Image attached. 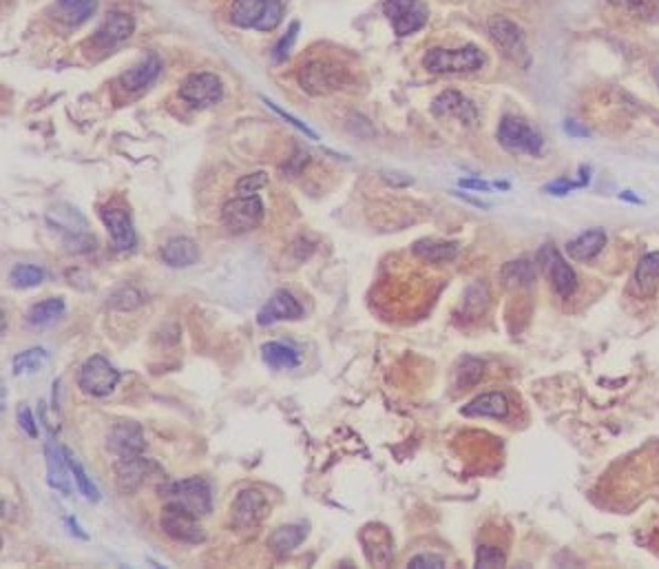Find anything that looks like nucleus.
<instances>
[{"instance_id": "4c0bfd02", "label": "nucleus", "mask_w": 659, "mask_h": 569, "mask_svg": "<svg viewBox=\"0 0 659 569\" xmlns=\"http://www.w3.org/2000/svg\"><path fill=\"white\" fill-rule=\"evenodd\" d=\"M609 3L627 9L639 21H659V0H609Z\"/></svg>"}, {"instance_id": "ddd939ff", "label": "nucleus", "mask_w": 659, "mask_h": 569, "mask_svg": "<svg viewBox=\"0 0 659 569\" xmlns=\"http://www.w3.org/2000/svg\"><path fill=\"white\" fill-rule=\"evenodd\" d=\"M538 264L542 266L544 272H547L549 280H551V284H553V289H556V293L560 295V298L567 299L576 293V289H577L576 271L567 264V260L556 251V248L542 246V251H540V255H538Z\"/></svg>"}, {"instance_id": "9b49d317", "label": "nucleus", "mask_w": 659, "mask_h": 569, "mask_svg": "<svg viewBox=\"0 0 659 569\" xmlns=\"http://www.w3.org/2000/svg\"><path fill=\"white\" fill-rule=\"evenodd\" d=\"M383 13L390 18L396 36H409L427 22V7L420 0H385Z\"/></svg>"}, {"instance_id": "aec40b11", "label": "nucleus", "mask_w": 659, "mask_h": 569, "mask_svg": "<svg viewBox=\"0 0 659 569\" xmlns=\"http://www.w3.org/2000/svg\"><path fill=\"white\" fill-rule=\"evenodd\" d=\"M361 543L365 547V556L372 565H390L391 554H394V545H391V537L388 529L379 523H370L363 528Z\"/></svg>"}, {"instance_id": "f8f14e48", "label": "nucleus", "mask_w": 659, "mask_h": 569, "mask_svg": "<svg viewBox=\"0 0 659 569\" xmlns=\"http://www.w3.org/2000/svg\"><path fill=\"white\" fill-rule=\"evenodd\" d=\"M160 528L166 537H171L173 540H180V543H189V545H198L202 543L204 532L202 528L198 525V519L189 511H184L181 508H175V505L164 503L160 514Z\"/></svg>"}, {"instance_id": "39448f33", "label": "nucleus", "mask_w": 659, "mask_h": 569, "mask_svg": "<svg viewBox=\"0 0 659 569\" xmlns=\"http://www.w3.org/2000/svg\"><path fill=\"white\" fill-rule=\"evenodd\" d=\"M487 31H489V38L496 45V49L505 58H509L511 62L523 67V69H527L529 62H532V56H529L524 31L514 21H509L505 16H494L487 22Z\"/></svg>"}, {"instance_id": "c03bdc74", "label": "nucleus", "mask_w": 659, "mask_h": 569, "mask_svg": "<svg viewBox=\"0 0 659 569\" xmlns=\"http://www.w3.org/2000/svg\"><path fill=\"white\" fill-rule=\"evenodd\" d=\"M16 417H18V425H21V428H22V430H25V434H27V437H31V439H38V434H40V432H38V425H36V421H33V414H31V410H30V408H27V405H25V404H21V405H18V410H16Z\"/></svg>"}, {"instance_id": "603ef678", "label": "nucleus", "mask_w": 659, "mask_h": 569, "mask_svg": "<svg viewBox=\"0 0 659 569\" xmlns=\"http://www.w3.org/2000/svg\"><path fill=\"white\" fill-rule=\"evenodd\" d=\"M655 80H657V84H659V67L655 69Z\"/></svg>"}, {"instance_id": "9d476101", "label": "nucleus", "mask_w": 659, "mask_h": 569, "mask_svg": "<svg viewBox=\"0 0 659 569\" xmlns=\"http://www.w3.org/2000/svg\"><path fill=\"white\" fill-rule=\"evenodd\" d=\"M116 472L118 487L124 494H133V492L140 490L145 483H149L155 475H162V467L157 466L151 458L140 457V454H133V457H120L113 466Z\"/></svg>"}, {"instance_id": "7ed1b4c3", "label": "nucleus", "mask_w": 659, "mask_h": 569, "mask_svg": "<svg viewBox=\"0 0 659 569\" xmlns=\"http://www.w3.org/2000/svg\"><path fill=\"white\" fill-rule=\"evenodd\" d=\"M485 65V54L474 45L461 49H429L423 56V67L429 74H474Z\"/></svg>"}, {"instance_id": "8fccbe9b", "label": "nucleus", "mask_w": 659, "mask_h": 569, "mask_svg": "<svg viewBox=\"0 0 659 569\" xmlns=\"http://www.w3.org/2000/svg\"><path fill=\"white\" fill-rule=\"evenodd\" d=\"M66 525H69V528H71V532H74L75 534V537H80V538H84V540H87L89 537H87V534H84L83 532V528H80V525H75V519H74V516H69V519H66Z\"/></svg>"}, {"instance_id": "de8ad7c7", "label": "nucleus", "mask_w": 659, "mask_h": 569, "mask_svg": "<svg viewBox=\"0 0 659 569\" xmlns=\"http://www.w3.org/2000/svg\"><path fill=\"white\" fill-rule=\"evenodd\" d=\"M462 189H474V191H489V184L485 180H474V178H462L461 180Z\"/></svg>"}, {"instance_id": "c756f323", "label": "nucleus", "mask_w": 659, "mask_h": 569, "mask_svg": "<svg viewBox=\"0 0 659 569\" xmlns=\"http://www.w3.org/2000/svg\"><path fill=\"white\" fill-rule=\"evenodd\" d=\"M261 357L275 370H284V368H297L301 363V355L294 346L281 342H268L261 346Z\"/></svg>"}, {"instance_id": "c9c22d12", "label": "nucleus", "mask_w": 659, "mask_h": 569, "mask_svg": "<svg viewBox=\"0 0 659 569\" xmlns=\"http://www.w3.org/2000/svg\"><path fill=\"white\" fill-rule=\"evenodd\" d=\"M47 272L36 264H18L13 266L9 272V280L16 289H33V286H40L45 281Z\"/></svg>"}, {"instance_id": "f3484780", "label": "nucleus", "mask_w": 659, "mask_h": 569, "mask_svg": "<svg viewBox=\"0 0 659 569\" xmlns=\"http://www.w3.org/2000/svg\"><path fill=\"white\" fill-rule=\"evenodd\" d=\"M343 71L330 62H310L299 71V84L308 93H328L341 87Z\"/></svg>"}, {"instance_id": "a19ab883", "label": "nucleus", "mask_w": 659, "mask_h": 569, "mask_svg": "<svg viewBox=\"0 0 659 569\" xmlns=\"http://www.w3.org/2000/svg\"><path fill=\"white\" fill-rule=\"evenodd\" d=\"M266 182H268V175H266L264 171L243 175V178L237 182V195H257L259 193V189H264Z\"/></svg>"}, {"instance_id": "1a4fd4ad", "label": "nucleus", "mask_w": 659, "mask_h": 569, "mask_svg": "<svg viewBox=\"0 0 659 569\" xmlns=\"http://www.w3.org/2000/svg\"><path fill=\"white\" fill-rule=\"evenodd\" d=\"M180 95L184 102H189L195 109H206L217 104L224 95V84L219 76L210 74V71H198L190 74L189 78L181 83Z\"/></svg>"}, {"instance_id": "20e7f679", "label": "nucleus", "mask_w": 659, "mask_h": 569, "mask_svg": "<svg viewBox=\"0 0 659 569\" xmlns=\"http://www.w3.org/2000/svg\"><path fill=\"white\" fill-rule=\"evenodd\" d=\"M47 219H49L51 227L58 228V233L65 237L66 246L71 251L89 253L95 248V237L91 236L87 219L80 215V210L69 207V204H60V207L49 210Z\"/></svg>"}, {"instance_id": "7c9ffc66", "label": "nucleus", "mask_w": 659, "mask_h": 569, "mask_svg": "<svg viewBox=\"0 0 659 569\" xmlns=\"http://www.w3.org/2000/svg\"><path fill=\"white\" fill-rule=\"evenodd\" d=\"M414 255H418L420 260L432 262V264H445L456 257L458 246L453 242H438V240H418L412 246Z\"/></svg>"}, {"instance_id": "a18cd8bd", "label": "nucleus", "mask_w": 659, "mask_h": 569, "mask_svg": "<svg viewBox=\"0 0 659 569\" xmlns=\"http://www.w3.org/2000/svg\"><path fill=\"white\" fill-rule=\"evenodd\" d=\"M408 567L412 569H427V567H445V561L441 556H434V554H420V556H414L412 561L408 563Z\"/></svg>"}, {"instance_id": "ea45409f", "label": "nucleus", "mask_w": 659, "mask_h": 569, "mask_svg": "<svg viewBox=\"0 0 659 569\" xmlns=\"http://www.w3.org/2000/svg\"><path fill=\"white\" fill-rule=\"evenodd\" d=\"M507 563V556H505L503 549L498 547H489V545H482L476 552V567H503Z\"/></svg>"}, {"instance_id": "393cba45", "label": "nucleus", "mask_w": 659, "mask_h": 569, "mask_svg": "<svg viewBox=\"0 0 659 569\" xmlns=\"http://www.w3.org/2000/svg\"><path fill=\"white\" fill-rule=\"evenodd\" d=\"M162 260L171 269H186L199 260V248L190 237H173L162 246Z\"/></svg>"}, {"instance_id": "b1692460", "label": "nucleus", "mask_w": 659, "mask_h": 569, "mask_svg": "<svg viewBox=\"0 0 659 569\" xmlns=\"http://www.w3.org/2000/svg\"><path fill=\"white\" fill-rule=\"evenodd\" d=\"M461 413L465 417L505 419L509 414V399L503 392H485V395H479L476 399H471Z\"/></svg>"}, {"instance_id": "bb28decb", "label": "nucleus", "mask_w": 659, "mask_h": 569, "mask_svg": "<svg viewBox=\"0 0 659 569\" xmlns=\"http://www.w3.org/2000/svg\"><path fill=\"white\" fill-rule=\"evenodd\" d=\"M65 299L60 298H49L45 301H38L27 310V326L30 328H47L51 324H56L65 315Z\"/></svg>"}, {"instance_id": "cd10ccee", "label": "nucleus", "mask_w": 659, "mask_h": 569, "mask_svg": "<svg viewBox=\"0 0 659 569\" xmlns=\"http://www.w3.org/2000/svg\"><path fill=\"white\" fill-rule=\"evenodd\" d=\"M305 537H308V528L305 525H281L268 538V547L275 554H279V556H284V554H290L293 549H297L305 540Z\"/></svg>"}, {"instance_id": "5701e85b", "label": "nucleus", "mask_w": 659, "mask_h": 569, "mask_svg": "<svg viewBox=\"0 0 659 569\" xmlns=\"http://www.w3.org/2000/svg\"><path fill=\"white\" fill-rule=\"evenodd\" d=\"M133 30H136V22H133L131 16H127V13H109L107 21H104V25L100 27L98 33H95L93 42L98 47H104V49H109V47H116L120 45V42L128 40V38L133 36Z\"/></svg>"}, {"instance_id": "2f4dec72", "label": "nucleus", "mask_w": 659, "mask_h": 569, "mask_svg": "<svg viewBox=\"0 0 659 569\" xmlns=\"http://www.w3.org/2000/svg\"><path fill=\"white\" fill-rule=\"evenodd\" d=\"M60 18L69 25H80L98 9V0H56Z\"/></svg>"}, {"instance_id": "09e8293b", "label": "nucleus", "mask_w": 659, "mask_h": 569, "mask_svg": "<svg viewBox=\"0 0 659 569\" xmlns=\"http://www.w3.org/2000/svg\"><path fill=\"white\" fill-rule=\"evenodd\" d=\"M565 131L569 133V136H573V138H586V136H589V131H586V129H582L580 124L573 122V120H567L565 122Z\"/></svg>"}, {"instance_id": "473e14b6", "label": "nucleus", "mask_w": 659, "mask_h": 569, "mask_svg": "<svg viewBox=\"0 0 659 569\" xmlns=\"http://www.w3.org/2000/svg\"><path fill=\"white\" fill-rule=\"evenodd\" d=\"M66 452V461H69V467H71V476H74L75 485H78V492L80 494L84 496V499L91 501V503H98L100 501V490L95 487V483L89 479V475L84 472L83 463H80V458L75 457L74 452H71L69 448H65Z\"/></svg>"}, {"instance_id": "6ab92c4d", "label": "nucleus", "mask_w": 659, "mask_h": 569, "mask_svg": "<svg viewBox=\"0 0 659 569\" xmlns=\"http://www.w3.org/2000/svg\"><path fill=\"white\" fill-rule=\"evenodd\" d=\"M432 111L436 113L438 118H456V120H461L465 127L479 124V111H476L474 102L453 89L443 91V93L434 100Z\"/></svg>"}, {"instance_id": "e433bc0d", "label": "nucleus", "mask_w": 659, "mask_h": 569, "mask_svg": "<svg viewBox=\"0 0 659 569\" xmlns=\"http://www.w3.org/2000/svg\"><path fill=\"white\" fill-rule=\"evenodd\" d=\"M45 361H47L45 348H30V351H22L13 357L12 370L16 377L30 375V372L38 370V368H40Z\"/></svg>"}, {"instance_id": "a211bd4d", "label": "nucleus", "mask_w": 659, "mask_h": 569, "mask_svg": "<svg viewBox=\"0 0 659 569\" xmlns=\"http://www.w3.org/2000/svg\"><path fill=\"white\" fill-rule=\"evenodd\" d=\"M146 448L145 432L137 423L124 421V423H116L107 434V449L111 454L120 457H133V454H142Z\"/></svg>"}, {"instance_id": "423d86ee", "label": "nucleus", "mask_w": 659, "mask_h": 569, "mask_svg": "<svg viewBox=\"0 0 659 569\" xmlns=\"http://www.w3.org/2000/svg\"><path fill=\"white\" fill-rule=\"evenodd\" d=\"M498 142L511 153H524V156H540L544 149V140L538 129L518 116H505L500 120Z\"/></svg>"}, {"instance_id": "4468645a", "label": "nucleus", "mask_w": 659, "mask_h": 569, "mask_svg": "<svg viewBox=\"0 0 659 569\" xmlns=\"http://www.w3.org/2000/svg\"><path fill=\"white\" fill-rule=\"evenodd\" d=\"M266 510H268V501L259 490H242L237 499L233 501L231 508V520L237 529H252L264 520Z\"/></svg>"}, {"instance_id": "79ce46f5", "label": "nucleus", "mask_w": 659, "mask_h": 569, "mask_svg": "<svg viewBox=\"0 0 659 569\" xmlns=\"http://www.w3.org/2000/svg\"><path fill=\"white\" fill-rule=\"evenodd\" d=\"M297 33H299V22H293V27H290V30L281 36L279 42H277L275 51H272V60L284 62L286 58H288L290 49H293L294 40H297Z\"/></svg>"}, {"instance_id": "412c9836", "label": "nucleus", "mask_w": 659, "mask_h": 569, "mask_svg": "<svg viewBox=\"0 0 659 569\" xmlns=\"http://www.w3.org/2000/svg\"><path fill=\"white\" fill-rule=\"evenodd\" d=\"M45 458H47V483H49L54 490L62 492V494H71L69 461H66L65 448L58 446V443L54 441V437L47 439Z\"/></svg>"}, {"instance_id": "dca6fc26", "label": "nucleus", "mask_w": 659, "mask_h": 569, "mask_svg": "<svg viewBox=\"0 0 659 569\" xmlns=\"http://www.w3.org/2000/svg\"><path fill=\"white\" fill-rule=\"evenodd\" d=\"M303 317V306L299 304L290 290H277L272 298L266 301L257 313V324L259 326H270L277 322H293V319Z\"/></svg>"}, {"instance_id": "72a5a7b5", "label": "nucleus", "mask_w": 659, "mask_h": 569, "mask_svg": "<svg viewBox=\"0 0 659 569\" xmlns=\"http://www.w3.org/2000/svg\"><path fill=\"white\" fill-rule=\"evenodd\" d=\"M500 277H503V284L509 286V289L511 286H527L536 280V266L529 260L509 262L500 272Z\"/></svg>"}, {"instance_id": "f257e3e1", "label": "nucleus", "mask_w": 659, "mask_h": 569, "mask_svg": "<svg viewBox=\"0 0 659 569\" xmlns=\"http://www.w3.org/2000/svg\"><path fill=\"white\" fill-rule=\"evenodd\" d=\"M157 494L162 496L164 503L181 508L189 514H193L195 519H202L213 510V492H210V485L202 476L164 481L157 487Z\"/></svg>"}, {"instance_id": "a878e982", "label": "nucleus", "mask_w": 659, "mask_h": 569, "mask_svg": "<svg viewBox=\"0 0 659 569\" xmlns=\"http://www.w3.org/2000/svg\"><path fill=\"white\" fill-rule=\"evenodd\" d=\"M606 246V233L602 228H591V231L582 233L580 237L567 244V253L577 262H589L595 255H600L602 248Z\"/></svg>"}, {"instance_id": "4be33fe9", "label": "nucleus", "mask_w": 659, "mask_h": 569, "mask_svg": "<svg viewBox=\"0 0 659 569\" xmlns=\"http://www.w3.org/2000/svg\"><path fill=\"white\" fill-rule=\"evenodd\" d=\"M160 74H162L160 56L149 54L145 60L137 62L136 67H131L128 71H124V74L120 76V80H118V84H120L124 91H131L133 93V91H142V89L151 87Z\"/></svg>"}, {"instance_id": "f704fd0d", "label": "nucleus", "mask_w": 659, "mask_h": 569, "mask_svg": "<svg viewBox=\"0 0 659 569\" xmlns=\"http://www.w3.org/2000/svg\"><path fill=\"white\" fill-rule=\"evenodd\" d=\"M482 372H485V363L476 357H462L456 366V388L465 390L476 386L482 379Z\"/></svg>"}, {"instance_id": "2eb2a0df", "label": "nucleus", "mask_w": 659, "mask_h": 569, "mask_svg": "<svg viewBox=\"0 0 659 569\" xmlns=\"http://www.w3.org/2000/svg\"><path fill=\"white\" fill-rule=\"evenodd\" d=\"M100 219L107 227L109 237L118 251H131L136 246V228H133L131 215L122 207H100Z\"/></svg>"}, {"instance_id": "3c124183", "label": "nucleus", "mask_w": 659, "mask_h": 569, "mask_svg": "<svg viewBox=\"0 0 659 569\" xmlns=\"http://www.w3.org/2000/svg\"><path fill=\"white\" fill-rule=\"evenodd\" d=\"M622 200H630V202L639 204V200L635 198V193H630V191H624V193H622Z\"/></svg>"}, {"instance_id": "f03ea898", "label": "nucleus", "mask_w": 659, "mask_h": 569, "mask_svg": "<svg viewBox=\"0 0 659 569\" xmlns=\"http://www.w3.org/2000/svg\"><path fill=\"white\" fill-rule=\"evenodd\" d=\"M284 18V0H235L231 7L233 25L242 30L272 31Z\"/></svg>"}, {"instance_id": "6e6552de", "label": "nucleus", "mask_w": 659, "mask_h": 569, "mask_svg": "<svg viewBox=\"0 0 659 569\" xmlns=\"http://www.w3.org/2000/svg\"><path fill=\"white\" fill-rule=\"evenodd\" d=\"M120 372L102 355L89 357L78 372V386L89 396H107L116 390Z\"/></svg>"}, {"instance_id": "c85d7f7f", "label": "nucleus", "mask_w": 659, "mask_h": 569, "mask_svg": "<svg viewBox=\"0 0 659 569\" xmlns=\"http://www.w3.org/2000/svg\"><path fill=\"white\" fill-rule=\"evenodd\" d=\"M659 286V251L648 253L642 257L637 271H635V289L644 298H651Z\"/></svg>"}, {"instance_id": "58836bf2", "label": "nucleus", "mask_w": 659, "mask_h": 569, "mask_svg": "<svg viewBox=\"0 0 659 569\" xmlns=\"http://www.w3.org/2000/svg\"><path fill=\"white\" fill-rule=\"evenodd\" d=\"M142 304V295L140 290H136L133 286H124V289L116 290L111 295V306L113 308H120V310H131L136 306Z\"/></svg>"}, {"instance_id": "37998d69", "label": "nucleus", "mask_w": 659, "mask_h": 569, "mask_svg": "<svg viewBox=\"0 0 659 569\" xmlns=\"http://www.w3.org/2000/svg\"><path fill=\"white\" fill-rule=\"evenodd\" d=\"M264 102H266V104H268V107L272 109V111H275V113H277V116H281V118H284V120H286V122H290V124H293V127H294V129H299V131H301V133H303V136L312 138V140H319V133H317V131H312V129H310V127H308V124H305V122H301V120H299V118H294V116H293V113L284 111V109H281V107H279V104H275V102H272V100H268V98H264Z\"/></svg>"}, {"instance_id": "0eeeda50", "label": "nucleus", "mask_w": 659, "mask_h": 569, "mask_svg": "<svg viewBox=\"0 0 659 569\" xmlns=\"http://www.w3.org/2000/svg\"><path fill=\"white\" fill-rule=\"evenodd\" d=\"M264 219V202L259 195H237L222 209V222L231 233L255 231Z\"/></svg>"}, {"instance_id": "49530a36", "label": "nucleus", "mask_w": 659, "mask_h": 569, "mask_svg": "<svg viewBox=\"0 0 659 569\" xmlns=\"http://www.w3.org/2000/svg\"><path fill=\"white\" fill-rule=\"evenodd\" d=\"M580 186H584V182L560 180V182H551V184H547V186H544V191H547V193H553V195H567L569 191L580 189Z\"/></svg>"}]
</instances>
